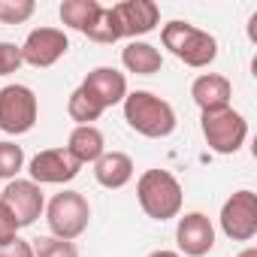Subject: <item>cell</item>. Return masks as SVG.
I'll use <instances>...</instances> for the list:
<instances>
[{
  "label": "cell",
  "mask_w": 257,
  "mask_h": 257,
  "mask_svg": "<svg viewBox=\"0 0 257 257\" xmlns=\"http://www.w3.org/2000/svg\"><path fill=\"white\" fill-rule=\"evenodd\" d=\"M64 149L76 158L79 167H85V164L94 167L100 161V155L106 152V140H103V134L97 131L94 124H82V127H73V131H70V140H67Z\"/></svg>",
  "instance_id": "16"
},
{
  "label": "cell",
  "mask_w": 257,
  "mask_h": 257,
  "mask_svg": "<svg viewBox=\"0 0 257 257\" xmlns=\"http://www.w3.org/2000/svg\"><path fill=\"white\" fill-rule=\"evenodd\" d=\"M200 127H203L206 146H209L215 155H236V152L245 146V140H248V121H245V115L236 112L233 106H230V109H221V112L203 115Z\"/></svg>",
  "instance_id": "5"
},
{
  "label": "cell",
  "mask_w": 257,
  "mask_h": 257,
  "mask_svg": "<svg viewBox=\"0 0 257 257\" xmlns=\"http://www.w3.org/2000/svg\"><path fill=\"white\" fill-rule=\"evenodd\" d=\"M191 97L194 103L200 106L203 115L209 112H221V109H230V100H233V85L227 76L221 73H203L194 79L191 85Z\"/></svg>",
  "instance_id": "14"
},
{
  "label": "cell",
  "mask_w": 257,
  "mask_h": 257,
  "mask_svg": "<svg viewBox=\"0 0 257 257\" xmlns=\"http://www.w3.org/2000/svg\"><path fill=\"white\" fill-rule=\"evenodd\" d=\"M236 257H257V248H254V245H248V248H245L242 254H236Z\"/></svg>",
  "instance_id": "28"
},
{
  "label": "cell",
  "mask_w": 257,
  "mask_h": 257,
  "mask_svg": "<svg viewBox=\"0 0 257 257\" xmlns=\"http://www.w3.org/2000/svg\"><path fill=\"white\" fill-rule=\"evenodd\" d=\"M121 64L127 73H137V76H155L164 67V55L161 49H155L146 40H131L121 49Z\"/></svg>",
  "instance_id": "17"
},
{
  "label": "cell",
  "mask_w": 257,
  "mask_h": 257,
  "mask_svg": "<svg viewBox=\"0 0 257 257\" xmlns=\"http://www.w3.org/2000/svg\"><path fill=\"white\" fill-rule=\"evenodd\" d=\"M34 257H79V248L73 242H64V239H55V236H46L34 245Z\"/></svg>",
  "instance_id": "23"
},
{
  "label": "cell",
  "mask_w": 257,
  "mask_h": 257,
  "mask_svg": "<svg viewBox=\"0 0 257 257\" xmlns=\"http://www.w3.org/2000/svg\"><path fill=\"white\" fill-rule=\"evenodd\" d=\"M94 179H97V185H103L109 191L124 188L134 179V158L124 152H103L100 161L94 164Z\"/></svg>",
  "instance_id": "15"
},
{
  "label": "cell",
  "mask_w": 257,
  "mask_h": 257,
  "mask_svg": "<svg viewBox=\"0 0 257 257\" xmlns=\"http://www.w3.org/2000/svg\"><path fill=\"white\" fill-rule=\"evenodd\" d=\"M100 13H103V4H100V0H64V4H61V22H64L67 28L85 34V37H88V31L97 25Z\"/></svg>",
  "instance_id": "18"
},
{
  "label": "cell",
  "mask_w": 257,
  "mask_h": 257,
  "mask_svg": "<svg viewBox=\"0 0 257 257\" xmlns=\"http://www.w3.org/2000/svg\"><path fill=\"white\" fill-rule=\"evenodd\" d=\"M46 221H49V230L55 239H64V242H73L79 239L85 230H88V221H91V203L85 194L79 191H61L49 200L46 206Z\"/></svg>",
  "instance_id": "4"
},
{
  "label": "cell",
  "mask_w": 257,
  "mask_h": 257,
  "mask_svg": "<svg viewBox=\"0 0 257 257\" xmlns=\"http://www.w3.org/2000/svg\"><path fill=\"white\" fill-rule=\"evenodd\" d=\"M176 242L185 257H206L215 248V227L209 215L203 212H188L176 224Z\"/></svg>",
  "instance_id": "11"
},
{
  "label": "cell",
  "mask_w": 257,
  "mask_h": 257,
  "mask_svg": "<svg viewBox=\"0 0 257 257\" xmlns=\"http://www.w3.org/2000/svg\"><path fill=\"white\" fill-rule=\"evenodd\" d=\"M79 170L82 167L76 164V158L67 149H46V152L34 155L28 164L31 182H37L40 188L43 185H67L79 176Z\"/></svg>",
  "instance_id": "10"
},
{
  "label": "cell",
  "mask_w": 257,
  "mask_h": 257,
  "mask_svg": "<svg viewBox=\"0 0 257 257\" xmlns=\"http://www.w3.org/2000/svg\"><path fill=\"white\" fill-rule=\"evenodd\" d=\"M221 230L233 242H251L257 236V194L242 188L221 206Z\"/></svg>",
  "instance_id": "7"
},
{
  "label": "cell",
  "mask_w": 257,
  "mask_h": 257,
  "mask_svg": "<svg viewBox=\"0 0 257 257\" xmlns=\"http://www.w3.org/2000/svg\"><path fill=\"white\" fill-rule=\"evenodd\" d=\"M34 0H0V22L4 25H25L34 16Z\"/></svg>",
  "instance_id": "22"
},
{
  "label": "cell",
  "mask_w": 257,
  "mask_h": 257,
  "mask_svg": "<svg viewBox=\"0 0 257 257\" xmlns=\"http://www.w3.org/2000/svg\"><path fill=\"white\" fill-rule=\"evenodd\" d=\"M16 236H19V224H16V218L10 215V209L0 203V248L10 245Z\"/></svg>",
  "instance_id": "25"
},
{
  "label": "cell",
  "mask_w": 257,
  "mask_h": 257,
  "mask_svg": "<svg viewBox=\"0 0 257 257\" xmlns=\"http://www.w3.org/2000/svg\"><path fill=\"white\" fill-rule=\"evenodd\" d=\"M0 203L10 209V215L16 218L19 230L31 227L43 212H46V197H43V188L31 179H13L7 182L4 194H0Z\"/></svg>",
  "instance_id": "8"
},
{
  "label": "cell",
  "mask_w": 257,
  "mask_h": 257,
  "mask_svg": "<svg viewBox=\"0 0 257 257\" xmlns=\"http://www.w3.org/2000/svg\"><path fill=\"white\" fill-rule=\"evenodd\" d=\"M22 170H25V149L10 143V140H4L0 143V179L13 182Z\"/></svg>",
  "instance_id": "20"
},
{
  "label": "cell",
  "mask_w": 257,
  "mask_h": 257,
  "mask_svg": "<svg viewBox=\"0 0 257 257\" xmlns=\"http://www.w3.org/2000/svg\"><path fill=\"white\" fill-rule=\"evenodd\" d=\"M22 67V49L16 43H0V76H10Z\"/></svg>",
  "instance_id": "24"
},
{
  "label": "cell",
  "mask_w": 257,
  "mask_h": 257,
  "mask_svg": "<svg viewBox=\"0 0 257 257\" xmlns=\"http://www.w3.org/2000/svg\"><path fill=\"white\" fill-rule=\"evenodd\" d=\"M149 257H182L179 251H167V248H158V251H152Z\"/></svg>",
  "instance_id": "27"
},
{
  "label": "cell",
  "mask_w": 257,
  "mask_h": 257,
  "mask_svg": "<svg viewBox=\"0 0 257 257\" xmlns=\"http://www.w3.org/2000/svg\"><path fill=\"white\" fill-rule=\"evenodd\" d=\"M115 19H118V28H121V40L124 37H146L158 28L161 22V7L155 0H121V4L112 7Z\"/></svg>",
  "instance_id": "12"
},
{
  "label": "cell",
  "mask_w": 257,
  "mask_h": 257,
  "mask_svg": "<svg viewBox=\"0 0 257 257\" xmlns=\"http://www.w3.org/2000/svg\"><path fill=\"white\" fill-rule=\"evenodd\" d=\"M0 257H34V245H31L28 239L16 236L10 245H4V248H0Z\"/></svg>",
  "instance_id": "26"
},
{
  "label": "cell",
  "mask_w": 257,
  "mask_h": 257,
  "mask_svg": "<svg viewBox=\"0 0 257 257\" xmlns=\"http://www.w3.org/2000/svg\"><path fill=\"white\" fill-rule=\"evenodd\" d=\"M106 109L85 91V88H76L73 94H70V100H67V115L76 121V127H82V124H94L100 115H103Z\"/></svg>",
  "instance_id": "19"
},
{
  "label": "cell",
  "mask_w": 257,
  "mask_h": 257,
  "mask_svg": "<svg viewBox=\"0 0 257 257\" xmlns=\"http://www.w3.org/2000/svg\"><path fill=\"white\" fill-rule=\"evenodd\" d=\"M137 200L152 221H173L182 212V185L170 170H146L137 182Z\"/></svg>",
  "instance_id": "3"
},
{
  "label": "cell",
  "mask_w": 257,
  "mask_h": 257,
  "mask_svg": "<svg viewBox=\"0 0 257 257\" xmlns=\"http://www.w3.org/2000/svg\"><path fill=\"white\" fill-rule=\"evenodd\" d=\"M121 106H124V121L131 124V131H137L146 140H167L179 124L176 109L152 91H127Z\"/></svg>",
  "instance_id": "1"
},
{
  "label": "cell",
  "mask_w": 257,
  "mask_h": 257,
  "mask_svg": "<svg viewBox=\"0 0 257 257\" xmlns=\"http://www.w3.org/2000/svg\"><path fill=\"white\" fill-rule=\"evenodd\" d=\"M88 40L103 43V46H109V43H118V40H121V28H118V19H115L112 7H103V13H100L97 25L88 31Z\"/></svg>",
  "instance_id": "21"
},
{
  "label": "cell",
  "mask_w": 257,
  "mask_h": 257,
  "mask_svg": "<svg viewBox=\"0 0 257 257\" xmlns=\"http://www.w3.org/2000/svg\"><path fill=\"white\" fill-rule=\"evenodd\" d=\"M161 43L173 58H179L185 67H194V70L209 67L218 58V40L209 31H200L197 25H188V22L164 25Z\"/></svg>",
  "instance_id": "2"
},
{
  "label": "cell",
  "mask_w": 257,
  "mask_h": 257,
  "mask_svg": "<svg viewBox=\"0 0 257 257\" xmlns=\"http://www.w3.org/2000/svg\"><path fill=\"white\" fill-rule=\"evenodd\" d=\"M40 115V103L37 94L28 85H7L0 88V131L10 134V137H22L28 131H34Z\"/></svg>",
  "instance_id": "6"
},
{
  "label": "cell",
  "mask_w": 257,
  "mask_h": 257,
  "mask_svg": "<svg viewBox=\"0 0 257 257\" xmlns=\"http://www.w3.org/2000/svg\"><path fill=\"white\" fill-rule=\"evenodd\" d=\"M19 49H22V64H31L37 70H46V67L58 64L67 55L70 37L61 28H37V31L28 34V40Z\"/></svg>",
  "instance_id": "9"
},
{
  "label": "cell",
  "mask_w": 257,
  "mask_h": 257,
  "mask_svg": "<svg viewBox=\"0 0 257 257\" xmlns=\"http://www.w3.org/2000/svg\"><path fill=\"white\" fill-rule=\"evenodd\" d=\"M79 88H85L103 109H112V106L124 103V97H127V79L115 67H97V70H91L82 79Z\"/></svg>",
  "instance_id": "13"
}]
</instances>
